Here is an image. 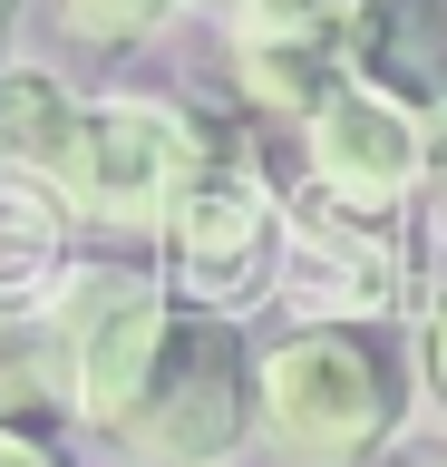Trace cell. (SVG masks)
Wrapping results in <instances>:
<instances>
[{
	"mask_svg": "<svg viewBox=\"0 0 447 467\" xmlns=\"http://www.w3.org/2000/svg\"><path fill=\"white\" fill-rule=\"evenodd\" d=\"M214 166V127L176 98H97L78 127V166H68L59 204L107 234H166L195 204Z\"/></svg>",
	"mask_w": 447,
	"mask_h": 467,
	"instance_id": "1",
	"label": "cell"
},
{
	"mask_svg": "<svg viewBox=\"0 0 447 467\" xmlns=\"http://www.w3.org/2000/svg\"><path fill=\"white\" fill-rule=\"evenodd\" d=\"M263 429L292 448L301 467H350L360 448H380L389 419H399V370L389 350L350 321H301L263 350Z\"/></svg>",
	"mask_w": 447,
	"mask_h": 467,
	"instance_id": "2",
	"label": "cell"
},
{
	"mask_svg": "<svg viewBox=\"0 0 447 467\" xmlns=\"http://www.w3.org/2000/svg\"><path fill=\"white\" fill-rule=\"evenodd\" d=\"M49 331H59V360H68V409L88 429H117L147 400L176 312H166V283L147 263H68L49 283Z\"/></svg>",
	"mask_w": 447,
	"mask_h": 467,
	"instance_id": "3",
	"label": "cell"
},
{
	"mask_svg": "<svg viewBox=\"0 0 447 467\" xmlns=\"http://www.w3.org/2000/svg\"><path fill=\"white\" fill-rule=\"evenodd\" d=\"M399 283H409V254H399V224L389 214H360V204L321 195V185H292L282 195V263H272V292L292 321H380L399 312Z\"/></svg>",
	"mask_w": 447,
	"mask_h": 467,
	"instance_id": "4",
	"label": "cell"
},
{
	"mask_svg": "<svg viewBox=\"0 0 447 467\" xmlns=\"http://www.w3.org/2000/svg\"><path fill=\"white\" fill-rule=\"evenodd\" d=\"M234 429H243V341L195 312V321L166 331L156 379H147V400L117 419V438L147 467H205V458L234 448Z\"/></svg>",
	"mask_w": 447,
	"mask_h": 467,
	"instance_id": "5",
	"label": "cell"
},
{
	"mask_svg": "<svg viewBox=\"0 0 447 467\" xmlns=\"http://www.w3.org/2000/svg\"><path fill=\"white\" fill-rule=\"evenodd\" d=\"M301 156H311V185H321V195L360 204V214H389V204L428 175V127H418V108H399L389 88L350 78V88H330L321 108L301 117Z\"/></svg>",
	"mask_w": 447,
	"mask_h": 467,
	"instance_id": "6",
	"label": "cell"
},
{
	"mask_svg": "<svg viewBox=\"0 0 447 467\" xmlns=\"http://www.w3.org/2000/svg\"><path fill=\"white\" fill-rule=\"evenodd\" d=\"M166 263H176L185 302L224 321V312H243V302H263V292H272L282 214H272L263 185H243V175H205L195 204L166 224Z\"/></svg>",
	"mask_w": 447,
	"mask_h": 467,
	"instance_id": "7",
	"label": "cell"
},
{
	"mask_svg": "<svg viewBox=\"0 0 447 467\" xmlns=\"http://www.w3.org/2000/svg\"><path fill=\"white\" fill-rule=\"evenodd\" d=\"M234 78L263 117H311L330 88H350V10L340 20H234Z\"/></svg>",
	"mask_w": 447,
	"mask_h": 467,
	"instance_id": "8",
	"label": "cell"
},
{
	"mask_svg": "<svg viewBox=\"0 0 447 467\" xmlns=\"http://www.w3.org/2000/svg\"><path fill=\"white\" fill-rule=\"evenodd\" d=\"M350 68L399 108L447 117V0H350Z\"/></svg>",
	"mask_w": 447,
	"mask_h": 467,
	"instance_id": "9",
	"label": "cell"
},
{
	"mask_svg": "<svg viewBox=\"0 0 447 467\" xmlns=\"http://www.w3.org/2000/svg\"><path fill=\"white\" fill-rule=\"evenodd\" d=\"M78 127H88V108L49 68H0V156H10V175H39L59 195L68 166H78Z\"/></svg>",
	"mask_w": 447,
	"mask_h": 467,
	"instance_id": "10",
	"label": "cell"
},
{
	"mask_svg": "<svg viewBox=\"0 0 447 467\" xmlns=\"http://www.w3.org/2000/svg\"><path fill=\"white\" fill-rule=\"evenodd\" d=\"M68 273V204L39 175H0V312Z\"/></svg>",
	"mask_w": 447,
	"mask_h": 467,
	"instance_id": "11",
	"label": "cell"
},
{
	"mask_svg": "<svg viewBox=\"0 0 447 467\" xmlns=\"http://www.w3.org/2000/svg\"><path fill=\"white\" fill-rule=\"evenodd\" d=\"M39 409H68V360L49 312H0V429H20Z\"/></svg>",
	"mask_w": 447,
	"mask_h": 467,
	"instance_id": "12",
	"label": "cell"
},
{
	"mask_svg": "<svg viewBox=\"0 0 447 467\" xmlns=\"http://www.w3.org/2000/svg\"><path fill=\"white\" fill-rule=\"evenodd\" d=\"M49 10H59V29L78 49H127V39H147L176 0H49Z\"/></svg>",
	"mask_w": 447,
	"mask_h": 467,
	"instance_id": "13",
	"label": "cell"
},
{
	"mask_svg": "<svg viewBox=\"0 0 447 467\" xmlns=\"http://www.w3.org/2000/svg\"><path fill=\"white\" fill-rule=\"evenodd\" d=\"M418 360H428V400L447 409V283H438V302H428V331H418Z\"/></svg>",
	"mask_w": 447,
	"mask_h": 467,
	"instance_id": "14",
	"label": "cell"
},
{
	"mask_svg": "<svg viewBox=\"0 0 447 467\" xmlns=\"http://www.w3.org/2000/svg\"><path fill=\"white\" fill-rule=\"evenodd\" d=\"M350 0H243V20H340Z\"/></svg>",
	"mask_w": 447,
	"mask_h": 467,
	"instance_id": "15",
	"label": "cell"
},
{
	"mask_svg": "<svg viewBox=\"0 0 447 467\" xmlns=\"http://www.w3.org/2000/svg\"><path fill=\"white\" fill-rule=\"evenodd\" d=\"M0 467H68L59 448H39L30 429H0Z\"/></svg>",
	"mask_w": 447,
	"mask_h": 467,
	"instance_id": "16",
	"label": "cell"
},
{
	"mask_svg": "<svg viewBox=\"0 0 447 467\" xmlns=\"http://www.w3.org/2000/svg\"><path fill=\"white\" fill-rule=\"evenodd\" d=\"M428 156H438V185H447V117H438V137H428Z\"/></svg>",
	"mask_w": 447,
	"mask_h": 467,
	"instance_id": "17",
	"label": "cell"
},
{
	"mask_svg": "<svg viewBox=\"0 0 447 467\" xmlns=\"http://www.w3.org/2000/svg\"><path fill=\"white\" fill-rule=\"evenodd\" d=\"M428 467H447V448H438V458H428Z\"/></svg>",
	"mask_w": 447,
	"mask_h": 467,
	"instance_id": "18",
	"label": "cell"
},
{
	"mask_svg": "<svg viewBox=\"0 0 447 467\" xmlns=\"http://www.w3.org/2000/svg\"><path fill=\"white\" fill-rule=\"evenodd\" d=\"M0 20H10V0H0Z\"/></svg>",
	"mask_w": 447,
	"mask_h": 467,
	"instance_id": "19",
	"label": "cell"
}]
</instances>
